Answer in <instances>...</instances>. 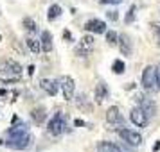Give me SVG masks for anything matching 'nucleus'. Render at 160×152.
Returning <instances> with one entry per match:
<instances>
[{"mask_svg": "<svg viewBox=\"0 0 160 152\" xmlns=\"http://www.w3.org/2000/svg\"><path fill=\"white\" fill-rule=\"evenodd\" d=\"M27 73H29V75H32V73H34V66H29V68H27Z\"/></svg>", "mask_w": 160, "mask_h": 152, "instance_id": "obj_31", "label": "nucleus"}, {"mask_svg": "<svg viewBox=\"0 0 160 152\" xmlns=\"http://www.w3.org/2000/svg\"><path fill=\"white\" fill-rule=\"evenodd\" d=\"M61 11H63V9H61V6H59V4H52L51 7H49V13H47V18H49V20H56V18H58L59 15H61Z\"/></svg>", "mask_w": 160, "mask_h": 152, "instance_id": "obj_20", "label": "nucleus"}, {"mask_svg": "<svg viewBox=\"0 0 160 152\" xmlns=\"http://www.w3.org/2000/svg\"><path fill=\"white\" fill-rule=\"evenodd\" d=\"M112 70H113V73H117V75H121V73H124V63L121 61V59H117V61H113V65H112Z\"/></svg>", "mask_w": 160, "mask_h": 152, "instance_id": "obj_22", "label": "nucleus"}, {"mask_svg": "<svg viewBox=\"0 0 160 152\" xmlns=\"http://www.w3.org/2000/svg\"><path fill=\"white\" fill-rule=\"evenodd\" d=\"M22 77V65L13 59H8L0 65V81L2 82H16Z\"/></svg>", "mask_w": 160, "mask_h": 152, "instance_id": "obj_2", "label": "nucleus"}, {"mask_svg": "<svg viewBox=\"0 0 160 152\" xmlns=\"http://www.w3.org/2000/svg\"><path fill=\"white\" fill-rule=\"evenodd\" d=\"M158 149H160V141H157V143L153 145V152H157Z\"/></svg>", "mask_w": 160, "mask_h": 152, "instance_id": "obj_30", "label": "nucleus"}, {"mask_svg": "<svg viewBox=\"0 0 160 152\" xmlns=\"http://www.w3.org/2000/svg\"><path fill=\"white\" fill-rule=\"evenodd\" d=\"M135 100H137L138 108L144 111L148 118H153V116L157 115V104H155L151 99H148V97H144V95L137 93V95H135Z\"/></svg>", "mask_w": 160, "mask_h": 152, "instance_id": "obj_6", "label": "nucleus"}, {"mask_svg": "<svg viewBox=\"0 0 160 152\" xmlns=\"http://www.w3.org/2000/svg\"><path fill=\"white\" fill-rule=\"evenodd\" d=\"M74 104H76V108L79 109V111H83V113H92V111H94V106L90 104V100L87 99L85 93L74 95Z\"/></svg>", "mask_w": 160, "mask_h": 152, "instance_id": "obj_11", "label": "nucleus"}, {"mask_svg": "<svg viewBox=\"0 0 160 152\" xmlns=\"http://www.w3.org/2000/svg\"><path fill=\"white\" fill-rule=\"evenodd\" d=\"M40 45H42V50H43V52H52L54 45H52V34L49 32V30H43V32H42Z\"/></svg>", "mask_w": 160, "mask_h": 152, "instance_id": "obj_16", "label": "nucleus"}, {"mask_svg": "<svg viewBox=\"0 0 160 152\" xmlns=\"http://www.w3.org/2000/svg\"><path fill=\"white\" fill-rule=\"evenodd\" d=\"M0 16H2V13H0Z\"/></svg>", "mask_w": 160, "mask_h": 152, "instance_id": "obj_35", "label": "nucleus"}, {"mask_svg": "<svg viewBox=\"0 0 160 152\" xmlns=\"http://www.w3.org/2000/svg\"><path fill=\"white\" fill-rule=\"evenodd\" d=\"M59 88H61V91H63V97H65V100H72L74 99V91H76V82L70 75H61L58 81Z\"/></svg>", "mask_w": 160, "mask_h": 152, "instance_id": "obj_7", "label": "nucleus"}, {"mask_svg": "<svg viewBox=\"0 0 160 152\" xmlns=\"http://www.w3.org/2000/svg\"><path fill=\"white\" fill-rule=\"evenodd\" d=\"M94 45H95V39L90 34H87V36H83L78 41V45H76V48H74V52L79 56V58H85V56H88L90 52L94 50Z\"/></svg>", "mask_w": 160, "mask_h": 152, "instance_id": "obj_5", "label": "nucleus"}, {"mask_svg": "<svg viewBox=\"0 0 160 152\" xmlns=\"http://www.w3.org/2000/svg\"><path fill=\"white\" fill-rule=\"evenodd\" d=\"M117 45H119V50L122 56H131V50H133V45H131V39L128 34H119L117 38Z\"/></svg>", "mask_w": 160, "mask_h": 152, "instance_id": "obj_12", "label": "nucleus"}, {"mask_svg": "<svg viewBox=\"0 0 160 152\" xmlns=\"http://www.w3.org/2000/svg\"><path fill=\"white\" fill-rule=\"evenodd\" d=\"M119 136L122 138L128 145H131V147H138V145L142 143V136L138 134L137 131H131V129H128V127L119 129Z\"/></svg>", "mask_w": 160, "mask_h": 152, "instance_id": "obj_8", "label": "nucleus"}, {"mask_svg": "<svg viewBox=\"0 0 160 152\" xmlns=\"http://www.w3.org/2000/svg\"><path fill=\"white\" fill-rule=\"evenodd\" d=\"M133 20H135V6H131V7H130V11H128V15H126V20H124V22L130 25Z\"/></svg>", "mask_w": 160, "mask_h": 152, "instance_id": "obj_24", "label": "nucleus"}, {"mask_svg": "<svg viewBox=\"0 0 160 152\" xmlns=\"http://www.w3.org/2000/svg\"><path fill=\"white\" fill-rule=\"evenodd\" d=\"M25 47H27L32 54H40V52H42V45H40V41H38L32 34H29V36L25 38Z\"/></svg>", "mask_w": 160, "mask_h": 152, "instance_id": "obj_18", "label": "nucleus"}, {"mask_svg": "<svg viewBox=\"0 0 160 152\" xmlns=\"http://www.w3.org/2000/svg\"><path fill=\"white\" fill-rule=\"evenodd\" d=\"M22 25H23V29L27 30V32H31V34H32V32H36V29H38L36 22H34L32 18H29V16H25V18H23Z\"/></svg>", "mask_w": 160, "mask_h": 152, "instance_id": "obj_21", "label": "nucleus"}, {"mask_svg": "<svg viewBox=\"0 0 160 152\" xmlns=\"http://www.w3.org/2000/svg\"><path fill=\"white\" fill-rule=\"evenodd\" d=\"M104 34H106V41H108L110 45H115L117 43V32L115 30H106V32H104Z\"/></svg>", "mask_w": 160, "mask_h": 152, "instance_id": "obj_23", "label": "nucleus"}, {"mask_svg": "<svg viewBox=\"0 0 160 152\" xmlns=\"http://www.w3.org/2000/svg\"><path fill=\"white\" fill-rule=\"evenodd\" d=\"M130 118H131V122L135 123L137 127H146V125H148V122H149V118L146 116V113L138 108V106H137V108H131Z\"/></svg>", "mask_w": 160, "mask_h": 152, "instance_id": "obj_10", "label": "nucleus"}, {"mask_svg": "<svg viewBox=\"0 0 160 152\" xmlns=\"http://www.w3.org/2000/svg\"><path fill=\"white\" fill-rule=\"evenodd\" d=\"M124 0H99V4H104V6H117Z\"/></svg>", "mask_w": 160, "mask_h": 152, "instance_id": "obj_26", "label": "nucleus"}, {"mask_svg": "<svg viewBox=\"0 0 160 152\" xmlns=\"http://www.w3.org/2000/svg\"><path fill=\"white\" fill-rule=\"evenodd\" d=\"M8 134H9V138L6 140V145H8L9 149H13V150H23V149L29 147L31 134L23 129V125H20V127H11L8 131Z\"/></svg>", "mask_w": 160, "mask_h": 152, "instance_id": "obj_1", "label": "nucleus"}, {"mask_svg": "<svg viewBox=\"0 0 160 152\" xmlns=\"http://www.w3.org/2000/svg\"><path fill=\"white\" fill-rule=\"evenodd\" d=\"M106 16H108L110 20H113V22H117V18H119V15H117L115 11H108V13H106Z\"/></svg>", "mask_w": 160, "mask_h": 152, "instance_id": "obj_28", "label": "nucleus"}, {"mask_svg": "<svg viewBox=\"0 0 160 152\" xmlns=\"http://www.w3.org/2000/svg\"><path fill=\"white\" fill-rule=\"evenodd\" d=\"M13 48H15V50H18V54H20V56H23V54H25V50L20 47V43H18V41H13Z\"/></svg>", "mask_w": 160, "mask_h": 152, "instance_id": "obj_27", "label": "nucleus"}, {"mask_svg": "<svg viewBox=\"0 0 160 152\" xmlns=\"http://www.w3.org/2000/svg\"><path fill=\"white\" fill-rule=\"evenodd\" d=\"M153 27V32H155V39H157V47H160V29L155 25V23H151Z\"/></svg>", "mask_w": 160, "mask_h": 152, "instance_id": "obj_25", "label": "nucleus"}, {"mask_svg": "<svg viewBox=\"0 0 160 152\" xmlns=\"http://www.w3.org/2000/svg\"><path fill=\"white\" fill-rule=\"evenodd\" d=\"M155 70H157V81H158V86H160V65L155 66Z\"/></svg>", "mask_w": 160, "mask_h": 152, "instance_id": "obj_29", "label": "nucleus"}, {"mask_svg": "<svg viewBox=\"0 0 160 152\" xmlns=\"http://www.w3.org/2000/svg\"><path fill=\"white\" fill-rule=\"evenodd\" d=\"M67 127V118L63 113H56V115L52 116L49 123H47V131H49V134L52 136H59Z\"/></svg>", "mask_w": 160, "mask_h": 152, "instance_id": "obj_4", "label": "nucleus"}, {"mask_svg": "<svg viewBox=\"0 0 160 152\" xmlns=\"http://www.w3.org/2000/svg\"><path fill=\"white\" fill-rule=\"evenodd\" d=\"M85 30H88V32H92V34H104L106 32V23L102 22V20H99V18H90L87 23H85V27H83Z\"/></svg>", "mask_w": 160, "mask_h": 152, "instance_id": "obj_9", "label": "nucleus"}, {"mask_svg": "<svg viewBox=\"0 0 160 152\" xmlns=\"http://www.w3.org/2000/svg\"><path fill=\"white\" fill-rule=\"evenodd\" d=\"M106 122L113 123V125H117V123H122V115H121V109L117 108V106L108 108V111H106Z\"/></svg>", "mask_w": 160, "mask_h": 152, "instance_id": "obj_14", "label": "nucleus"}, {"mask_svg": "<svg viewBox=\"0 0 160 152\" xmlns=\"http://www.w3.org/2000/svg\"><path fill=\"white\" fill-rule=\"evenodd\" d=\"M0 43H2V36H0Z\"/></svg>", "mask_w": 160, "mask_h": 152, "instance_id": "obj_34", "label": "nucleus"}, {"mask_svg": "<svg viewBox=\"0 0 160 152\" xmlns=\"http://www.w3.org/2000/svg\"><path fill=\"white\" fill-rule=\"evenodd\" d=\"M31 118H32L36 123H43L45 118H47V111H45V108H42V106L34 108L32 111H31Z\"/></svg>", "mask_w": 160, "mask_h": 152, "instance_id": "obj_19", "label": "nucleus"}, {"mask_svg": "<svg viewBox=\"0 0 160 152\" xmlns=\"http://www.w3.org/2000/svg\"><path fill=\"white\" fill-rule=\"evenodd\" d=\"M94 97H95V104H102V102L108 99V88H106L104 82H97L95 84Z\"/></svg>", "mask_w": 160, "mask_h": 152, "instance_id": "obj_15", "label": "nucleus"}, {"mask_svg": "<svg viewBox=\"0 0 160 152\" xmlns=\"http://www.w3.org/2000/svg\"><path fill=\"white\" fill-rule=\"evenodd\" d=\"M97 152H124L117 143H112V141H99L97 143Z\"/></svg>", "mask_w": 160, "mask_h": 152, "instance_id": "obj_17", "label": "nucleus"}, {"mask_svg": "<svg viewBox=\"0 0 160 152\" xmlns=\"http://www.w3.org/2000/svg\"><path fill=\"white\" fill-rule=\"evenodd\" d=\"M74 123H76V125H85V122H83V120H76Z\"/></svg>", "mask_w": 160, "mask_h": 152, "instance_id": "obj_32", "label": "nucleus"}, {"mask_svg": "<svg viewBox=\"0 0 160 152\" xmlns=\"http://www.w3.org/2000/svg\"><path fill=\"white\" fill-rule=\"evenodd\" d=\"M142 88H144L148 93H157L160 90L158 81H157V70H155V66L148 65L142 70Z\"/></svg>", "mask_w": 160, "mask_h": 152, "instance_id": "obj_3", "label": "nucleus"}, {"mask_svg": "<svg viewBox=\"0 0 160 152\" xmlns=\"http://www.w3.org/2000/svg\"><path fill=\"white\" fill-rule=\"evenodd\" d=\"M155 25H157V27H158V29H160V23H155Z\"/></svg>", "mask_w": 160, "mask_h": 152, "instance_id": "obj_33", "label": "nucleus"}, {"mask_svg": "<svg viewBox=\"0 0 160 152\" xmlns=\"http://www.w3.org/2000/svg\"><path fill=\"white\" fill-rule=\"evenodd\" d=\"M40 88L43 90L47 95H51V97H54V95L58 93V81H54V79H42L40 81Z\"/></svg>", "mask_w": 160, "mask_h": 152, "instance_id": "obj_13", "label": "nucleus"}]
</instances>
